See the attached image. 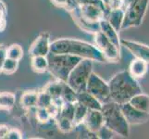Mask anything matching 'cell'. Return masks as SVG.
I'll list each match as a JSON object with an SVG mask.
<instances>
[{"label": "cell", "instance_id": "obj_23", "mask_svg": "<svg viewBox=\"0 0 149 139\" xmlns=\"http://www.w3.org/2000/svg\"><path fill=\"white\" fill-rule=\"evenodd\" d=\"M87 111H88V109H87L84 105H83L81 103H80L78 101L75 102L74 114H73V119H72L74 124H75V127L83 123Z\"/></svg>", "mask_w": 149, "mask_h": 139}, {"label": "cell", "instance_id": "obj_8", "mask_svg": "<svg viewBox=\"0 0 149 139\" xmlns=\"http://www.w3.org/2000/svg\"><path fill=\"white\" fill-rule=\"evenodd\" d=\"M95 43L96 47L104 55L107 62L120 61V49L118 48L115 45H113L100 31L95 34Z\"/></svg>", "mask_w": 149, "mask_h": 139}, {"label": "cell", "instance_id": "obj_34", "mask_svg": "<svg viewBox=\"0 0 149 139\" xmlns=\"http://www.w3.org/2000/svg\"><path fill=\"white\" fill-rule=\"evenodd\" d=\"M74 1L78 6H84V5H96V6H99L105 10V13L107 15V9L102 0H74Z\"/></svg>", "mask_w": 149, "mask_h": 139}, {"label": "cell", "instance_id": "obj_19", "mask_svg": "<svg viewBox=\"0 0 149 139\" xmlns=\"http://www.w3.org/2000/svg\"><path fill=\"white\" fill-rule=\"evenodd\" d=\"M129 103L135 109L149 113V96L143 92L132 97Z\"/></svg>", "mask_w": 149, "mask_h": 139}, {"label": "cell", "instance_id": "obj_29", "mask_svg": "<svg viewBox=\"0 0 149 139\" xmlns=\"http://www.w3.org/2000/svg\"><path fill=\"white\" fill-rule=\"evenodd\" d=\"M35 118H36V120L40 123H42V124H47V123H48L52 120V118H51L50 114L48 113L47 108L36 107V109H35Z\"/></svg>", "mask_w": 149, "mask_h": 139}, {"label": "cell", "instance_id": "obj_14", "mask_svg": "<svg viewBox=\"0 0 149 139\" xmlns=\"http://www.w3.org/2000/svg\"><path fill=\"white\" fill-rule=\"evenodd\" d=\"M71 14H72L73 20H75L77 25H78L81 30H84V32L95 34L96 33H98L100 31L99 22H88V20H84L83 17L81 16L80 13H79V6H77L72 11H71Z\"/></svg>", "mask_w": 149, "mask_h": 139}, {"label": "cell", "instance_id": "obj_33", "mask_svg": "<svg viewBox=\"0 0 149 139\" xmlns=\"http://www.w3.org/2000/svg\"><path fill=\"white\" fill-rule=\"evenodd\" d=\"M114 132L106 125H103L100 129L96 132V137L100 139H110L114 136Z\"/></svg>", "mask_w": 149, "mask_h": 139}, {"label": "cell", "instance_id": "obj_10", "mask_svg": "<svg viewBox=\"0 0 149 139\" xmlns=\"http://www.w3.org/2000/svg\"><path fill=\"white\" fill-rule=\"evenodd\" d=\"M50 37L47 33L41 34L39 36L33 41L30 46L29 54L31 57L34 56H47L50 53Z\"/></svg>", "mask_w": 149, "mask_h": 139}, {"label": "cell", "instance_id": "obj_24", "mask_svg": "<svg viewBox=\"0 0 149 139\" xmlns=\"http://www.w3.org/2000/svg\"><path fill=\"white\" fill-rule=\"evenodd\" d=\"M56 126H58L59 131L64 133H70L75 128V124H74L73 121L69 119V118H66V117L58 116L56 119Z\"/></svg>", "mask_w": 149, "mask_h": 139}, {"label": "cell", "instance_id": "obj_20", "mask_svg": "<svg viewBox=\"0 0 149 139\" xmlns=\"http://www.w3.org/2000/svg\"><path fill=\"white\" fill-rule=\"evenodd\" d=\"M37 95L38 92L35 91L24 92L20 97V104L25 110H34L37 105Z\"/></svg>", "mask_w": 149, "mask_h": 139}, {"label": "cell", "instance_id": "obj_30", "mask_svg": "<svg viewBox=\"0 0 149 139\" xmlns=\"http://www.w3.org/2000/svg\"><path fill=\"white\" fill-rule=\"evenodd\" d=\"M51 103H52V97L48 93L43 90L41 92H38L37 95V108H47Z\"/></svg>", "mask_w": 149, "mask_h": 139}, {"label": "cell", "instance_id": "obj_25", "mask_svg": "<svg viewBox=\"0 0 149 139\" xmlns=\"http://www.w3.org/2000/svg\"><path fill=\"white\" fill-rule=\"evenodd\" d=\"M16 98L11 93H0V110H10L13 108Z\"/></svg>", "mask_w": 149, "mask_h": 139}, {"label": "cell", "instance_id": "obj_5", "mask_svg": "<svg viewBox=\"0 0 149 139\" xmlns=\"http://www.w3.org/2000/svg\"><path fill=\"white\" fill-rule=\"evenodd\" d=\"M93 73V61L90 59H81L77 64L67 79L66 83L76 93L86 91L87 82Z\"/></svg>", "mask_w": 149, "mask_h": 139}, {"label": "cell", "instance_id": "obj_36", "mask_svg": "<svg viewBox=\"0 0 149 139\" xmlns=\"http://www.w3.org/2000/svg\"><path fill=\"white\" fill-rule=\"evenodd\" d=\"M6 138L7 139H20V138H22V133L18 129H9Z\"/></svg>", "mask_w": 149, "mask_h": 139}, {"label": "cell", "instance_id": "obj_28", "mask_svg": "<svg viewBox=\"0 0 149 139\" xmlns=\"http://www.w3.org/2000/svg\"><path fill=\"white\" fill-rule=\"evenodd\" d=\"M18 68H19V60L6 58L2 65L1 71H3L6 74H12L18 70Z\"/></svg>", "mask_w": 149, "mask_h": 139}, {"label": "cell", "instance_id": "obj_4", "mask_svg": "<svg viewBox=\"0 0 149 139\" xmlns=\"http://www.w3.org/2000/svg\"><path fill=\"white\" fill-rule=\"evenodd\" d=\"M47 71L55 77L56 80L66 83L70 71L83 59L69 54H55L50 52L47 55Z\"/></svg>", "mask_w": 149, "mask_h": 139}, {"label": "cell", "instance_id": "obj_3", "mask_svg": "<svg viewBox=\"0 0 149 139\" xmlns=\"http://www.w3.org/2000/svg\"><path fill=\"white\" fill-rule=\"evenodd\" d=\"M101 111L104 117V125L122 137L129 136L130 125L123 115L120 104L110 100L103 104Z\"/></svg>", "mask_w": 149, "mask_h": 139}, {"label": "cell", "instance_id": "obj_6", "mask_svg": "<svg viewBox=\"0 0 149 139\" xmlns=\"http://www.w3.org/2000/svg\"><path fill=\"white\" fill-rule=\"evenodd\" d=\"M148 4L149 0H133L124 10V19L121 29L137 27L141 25L146 13Z\"/></svg>", "mask_w": 149, "mask_h": 139}, {"label": "cell", "instance_id": "obj_18", "mask_svg": "<svg viewBox=\"0 0 149 139\" xmlns=\"http://www.w3.org/2000/svg\"><path fill=\"white\" fill-rule=\"evenodd\" d=\"M147 62L143 59H136L132 60V62L129 67V73L133 78H143L147 73L148 66Z\"/></svg>", "mask_w": 149, "mask_h": 139}, {"label": "cell", "instance_id": "obj_1", "mask_svg": "<svg viewBox=\"0 0 149 139\" xmlns=\"http://www.w3.org/2000/svg\"><path fill=\"white\" fill-rule=\"evenodd\" d=\"M50 52L55 54H69L79 57L83 59H90L96 62H107L104 55L95 45L78 39H56L50 44Z\"/></svg>", "mask_w": 149, "mask_h": 139}, {"label": "cell", "instance_id": "obj_12", "mask_svg": "<svg viewBox=\"0 0 149 139\" xmlns=\"http://www.w3.org/2000/svg\"><path fill=\"white\" fill-rule=\"evenodd\" d=\"M83 124L87 130L96 133L100 128L104 125V117L100 110H88L84 119Z\"/></svg>", "mask_w": 149, "mask_h": 139}, {"label": "cell", "instance_id": "obj_35", "mask_svg": "<svg viewBox=\"0 0 149 139\" xmlns=\"http://www.w3.org/2000/svg\"><path fill=\"white\" fill-rule=\"evenodd\" d=\"M47 111H48V113L50 114V116H51L52 119H56V118L59 116L60 108L58 107L56 104H54L53 102L47 108Z\"/></svg>", "mask_w": 149, "mask_h": 139}, {"label": "cell", "instance_id": "obj_2", "mask_svg": "<svg viewBox=\"0 0 149 139\" xmlns=\"http://www.w3.org/2000/svg\"><path fill=\"white\" fill-rule=\"evenodd\" d=\"M110 98L118 104L129 102L132 97L142 93V88L129 71H122L116 73L109 82Z\"/></svg>", "mask_w": 149, "mask_h": 139}, {"label": "cell", "instance_id": "obj_9", "mask_svg": "<svg viewBox=\"0 0 149 139\" xmlns=\"http://www.w3.org/2000/svg\"><path fill=\"white\" fill-rule=\"evenodd\" d=\"M120 106L129 125H140L148 122L149 113L135 109L129 102L123 103Z\"/></svg>", "mask_w": 149, "mask_h": 139}, {"label": "cell", "instance_id": "obj_22", "mask_svg": "<svg viewBox=\"0 0 149 139\" xmlns=\"http://www.w3.org/2000/svg\"><path fill=\"white\" fill-rule=\"evenodd\" d=\"M63 84L64 82H61L58 80H56L55 82H51V83L45 85L44 90H45L51 96V97H52V99L58 98V97H61V94H62Z\"/></svg>", "mask_w": 149, "mask_h": 139}, {"label": "cell", "instance_id": "obj_37", "mask_svg": "<svg viewBox=\"0 0 149 139\" xmlns=\"http://www.w3.org/2000/svg\"><path fill=\"white\" fill-rule=\"evenodd\" d=\"M10 128L6 124H0V139H4L7 137V135Z\"/></svg>", "mask_w": 149, "mask_h": 139}, {"label": "cell", "instance_id": "obj_13", "mask_svg": "<svg viewBox=\"0 0 149 139\" xmlns=\"http://www.w3.org/2000/svg\"><path fill=\"white\" fill-rule=\"evenodd\" d=\"M79 13L84 20L92 22H99L106 17L105 10L96 5L79 6Z\"/></svg>", "mask_w": 149, "mask_h": 139}, {"label": "cell", "instance_id": "obj_26", "mask_svg": "<svg viewBox=\"0 0 149 139\" xmlns=\"http://www.w3.org/2000/svg\"><path fill=\"white\" fill-rule=\"evenodd\" d=\"M6 56L7 58L13 59L16 60H20L23 57V49L22 45L18 44H12L6 48Z\"/></svg>", "mask_w": 149, "mask_h": 139}, {"label": "cell", "instance_id": "obj_15", "mask_svg": "<svg viewBox=\"0 0 149 139\" xmlns=\"http://www.w3.org/2000/svg\"><path fill=\"white\" fill-rule=\"evenodd\" d=\"M99 25H100V32H102L103 34H104L113 45H115L118 48L120 49L121 44H120L119 34H118L119 32H117L106 19L101 20L99 22Z\"/></svg>", "mask_w": 149, "mask_h": 139}, {"label": "cell", "instance_id": "obj_31", "mask_svg": "<svg viewBox=\"0 0 149 139\" xmlns=\"http://www.w3.org/2000/svg\"><path fill=\"white\" fill-rule=\"evenodd\" d=\"M74 107L75 103H70V102H64L60 109L59 116L61 117H66L69 119L72 120L73 119V114H74Z\"/></svg>", "mask_w": 149, "mask_h": 139}, {"label": "cell", "instance_id": "obj_11", "mask_svg": "<svg viewBox=\"0 0 149 139\" xmlns=\"http://www.w3.org/2000/svg\"><path fill=\"white\" fill-rule=\"evenodd\" d=\"M120 44L130 51L136 59H140L149 63V46L135 41L120 39Z\"/></svg>", "mask_w": 149, "mask_h": 139}, {"label": "cell", "instance_id": "obj_16", "mask_svg": "<svg viewBox=\"0 0 149 139\" xmlns=\"http://www.w3.org/2000/svg\"><path fill=\"white\" fill-rule=\"evenodd\" d=\"M77 101L84 105L88 110H101L102 106H103V104L98 99L95 98L93 95H91L90 93H88L87 91L78 93V95H77Z\"/></svg>", "mask_w": 149, "mask_h": 139}, {"label": "cell", "instance_id": "obj_32", "mask_svg": "<svg viewBox=\"0 0 149 139\" xmlns=\"http://www.w3.org/2000/svg\"><path fill=\"white\" fill-rule=\"evenodd\" d=\"M51 1H52V3L55 4L56 6L63 8L70 12L72 11V10L78 6L74 0H51Z\"/></svg>", "mask_w": 149, "mask_h": 139}, {"label": "cell", "instance_id": "obj_17", "mask_svg": "<svg viewBox=\"0 0 149 139\" xmlns=\"http://www.w3.org/2000/svg\"><path fill=\"white\" fill-rule=\"evenodd\" d=\"M105 19L110 23L111 26L114 28L117 32H120L121 30L123 19H124V10L122 8L111 9L107 12Z\"/></svg>", "mask_w": 149, "mask_h": 139}, {"label": "cell", "instance_id": "obj_7", "mask_svg": "<svg viewBox=\"0 0 149 139\" xmlns=\"http://www.w3.org/2000/svg\"><path fill=\"white\" fill-rule=\"evenodd\" d=\"M86 91L93 95L102 104L111 100L109 83H107L104 79H102L99 75L95 73H92L89 77V80L87 82Z\"/></svg>", "mask_w": 149, "mask_h": 139}, {"label": "cell", "instance_id": "obj_39", "mask_svg": "<svg viewBox=\"0 0 149 139\" xmlns=\"http://www.w3.org/2000/svg\"><path fill=\"white\" fill-rule=\"evenodd\" d=\"M102 1H103V2H104V4L106 5V4H107V2H109V0H102Z\"/></svg>", "mask_w": 149, "mask_h": 139}, {"label": "cell", "instance_id": "obj_21", "mask_svg": "<svg viewBox=\"0 0 149 139\" xmlns=\"http://www.w3.org/2000/svg\"><path fill=\"white\" fill-rule=\"evenodd\" d=\"M31 66L35 73H42L47 71L48 69V59L47 56H34L32 57Z\"/></svg>", "mask_w": 149, "mask_h": 139}, {"label": "cell", "instance_id": "obj_38", "mask_svg": "<svg viewBox=\"0 0 149 139\" xmlns=\"http://www.w3.org/2000/svg\"><path fill=\"white\" fill-rule=\"evenodd\" d=\"M6 47H4L3 45H0V71L2 69V65L4 63V60L6 59Z\"/></svg>", "mask_w": 149, "mask_h": 139}, {"label": "cell", "instance_id": "obj_27", "mask_svg": "<svg viewBox=\"0 0 149 139\" xmlns=\"http://www.w3.org/2000/svg\"><path fill=\"white\" fill-rule=\"evenodd\" d=\"M77 95H78V93H76L68 84L64 82L62 94H61V98H62V100L64 102L75 103L77 102Z\"/></svg>", "mask_w": 149, "mask_h": 139}]
</instances>
